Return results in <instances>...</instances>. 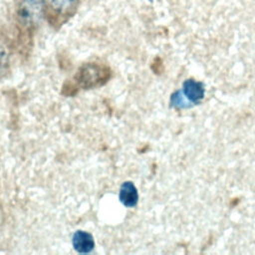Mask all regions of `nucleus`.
I'll use <instances>...</instances> for the list:
<instances>
[{"label":"nucleus","mask_w":255,"mask_h":255,"mask_svg":"<svg viewBox=\"0 0 255 255\" xmlns=\"http://www.w3.org/2000/svg\"><path fill=\"white\" fill-rule=\"evenodd\" d=\"M45 0H17L15 22L18 32L25 40H31L45 13Z\"/></svg>","instance_id":"obj_1"},{"label":"nucleus","mask_w":255,"mask_h":255,"mask_svg":"<svg viewBox=\"0 0 255 255\" xmlns=\"http://www.w3.org/2000/svg\"><path fill=\"white\" fill-rule=\"evenodd\" d=\"M111 76V70L104 64L87 63L84 64L74 76L75 87L81 89H91L104 85Z\"/></svg>","instance_id":"obj_2"},{"label":"nucleus","mask_w":255,"mask_h":255,"mask_svg":"<svg viewBox=\"0 0 255 255\" xmlns=\"http://www.w3.org/2000/svg\"><path fill=\"white\" fill-rule=\"evenodd\" d=\"M81 0H45V6L49 12V16L58 25L65 22L72 16Z\"/></svg>","instance_id":"obj_3"},{"label":"nucleus","mask_w":255,"mask_h":255,"mask_svg":"<svg viewBox=\"0 0 255 255\" xmlns=\"http://www.w3.org/2000/svg\"><path fill=\"white\" fill-rule=\"evenodd\" d=\"M12 59V43L6 33L0 30V79L10 72Z\"/></svg>","instance_id":"obj_4"},{"label":"nucleus","mask_w":255,"mask_h":255,"mask_svg":"<svg viewBox=\"0 0 255 255\" xmlns=\"http://www.w3.org/2000/svg\"><path fill=\"white\" fill-rule=\"evenodd\" d=\"M187 98L192 102H197L203 97V88L199 83L188 80L184 84Z\"/></svg>","instance_id":"obj_5"},{"label":"nucleus","mask_w":255,"mask_h":255,"mask_svg":"<svg viewBox=\"0 0 255 255\" xmlns=\"http://www.w3.org/2000/svg\"><path fill=\"white\" fill-rule=\"evenodd\" d=\"M149 1H151V0H149Z\"/></svg>","instance_id":"obj_6"}]
</instances>
